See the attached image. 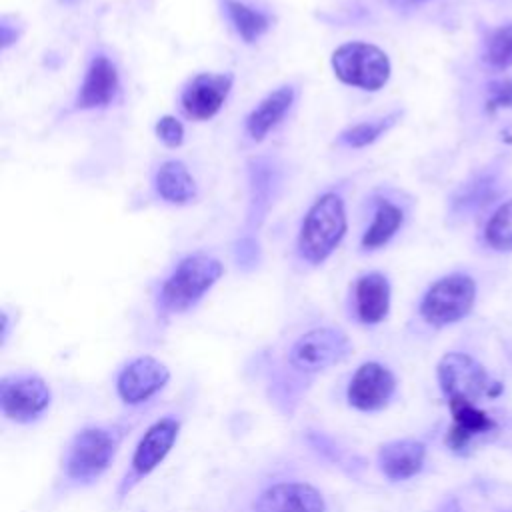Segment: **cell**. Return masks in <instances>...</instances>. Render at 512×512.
<instances>
[{
    "label": "cell",
    "instance_id": "1",
    "mask_svg": "<svg viewBox=\"0 0 512 512\" xmlns=\"http://www.w3.org/2000/svg\"><path fill=\"white\" fill-rule=\"evenodd\" d=\"M348 230L346 204L342 194L324 192L306 210L298 238L296 256L308 266L324 264L340 246Z\"/></svg>",
    "mask_w": 512,
    "mask_h": 512
},
{
    "label": "cell",
    "instance_id": "2",
    "mask_svg": "<svg viewBox=\"0 0 512 512\" xmlns=\"http://www.w3.org/2000/svg\"><path fill=\"white\" fill-rule=\"evenodd\" d=\"M224 266L218 258L194 252L178 260L158 292V308L164 314H180L192 308L220 280Z\"/></svg>",
    "mask_w": 512,
    "mask_h": 512
},
{
    "label": "cell",
    "instance_id": "3",
    "mask_svg": "<svg viewBox=\"0 0 512 512\" xmlns=\"http://www.w3.org/2000/svg\"><path fill=\"white\" fill-rule=\"evenodd\" d=\"M330 66L342 84L364 92L382 90L392 74L388 54L376 44L362 40L340 44L330 56Z\"/></svg>",
    "mask_w": 512,
    "mask_h": 512
},
{
    "label": "cell",
    "instance_id": "4",
    "mask_svg": "<svg viewBox=\"0 0 512 512\" xmlns=\"http://www.w3.org/2000/svg\"><path fill=\"white\" fill-rule=\"evenodd\" d=\"M476 282L468 274H448L436 280L420 300V316L432 326L462 320L474 306Z\"/></svg>",
    "mask_w": 512,
    "mask_h": 512
},
{
    "label": "cell",
    "instance_id": "5",
    "mask_svg": "<svg viewBox=\"0 0 512 512\" xmlns=\"http://www.w3.org/2000/svg\"><path fill=\"white\" fill-rule=\"evenodd\" d=\"M352 350L348 336L332 326L312 328L296 338L288 352V362L300 372H320L342 362Z\"/></svg>",
    "mask_w": 512,
    "mask_h": 512
},
{
    "label": "cell",
    "instance_id": "6",
    "mask_svg": "<svg viewBox=\"0 0 512 512\" xmlns=\"http://www.w3.org/2000/svg\"><path fill=\"white\" fill-rule=\"evenodd\" d=\"M438 382L446 398H466L476 402L480 396L494 398L502 386L492 382L488 372L468 354L450 352L438 362Z\"/></svg>",
    "mask_w": 512,
    "mask_h": 512
},
{
    "label": "cell",
    "instance_id": "7",
    "mask_svg": "<svg viewBox=\"0 0 512 512\" xmlns=\"http://www.w3.org/2000/svg\"><path fill=\"white\" fill-rule=\"evenodd\" d=\"M118 436L106 428H84L70 444L66 474L76 482L96 480L114 458Z\"/></svg>",
    "mask_w": 512,
    "mask_h": 512
},
{
    "label": "cell",
    "instance_id": "8",
    "mask_svg": "<svg viewBox=\"0 0 512 512\" xmlns=\"http://www.w3.org/2000/svg\"><path fill=\"white\" fill-rule=\"evenodd\" d=\"M48 384L32 374L10 376L0 384V408L4 416L16 422H30L38 418L50 404Z\"/></svg>",
    "mask_w": 512,
    "mask_h": 512
},
{
    "label": "cell",
    "instance_id": "9",
    "mask_svg": "<svg viewBox=\"0 0 512 512\" xmlns=\"http://www.w3.org/2000/svg\"><path fill=\"white\" fill-rule=\"evenodd\" d=\"M232 86L234 76L230 72L196 74L180 94L182 110L194 120H210L222 110Z\"/></svg>",
    "mask_w": 512,
    "mask_h": 512
},
{
    "label": "cell",
    "instance_id": "10",
    "mask_svg": "<svg viewBox=\"0 0 512 512\" xmlns=\"http://www.w3.org/2000/svg\"><path fill=\"white\" fill-rule=\"evenodd\" d=\"M120 90V74L110 56L96 52L84 72L74 106L78 110H100L110 106Z\"/></svg>",
    "mask_w": 512,
    "mask_h": 512
},
{
    "label": "cell",
    "instance_id": "11",
    "mask_svg": "<svg viewBox=\"0 0 512 512\" xmlns=\"http://www.w3.org/2000/svg\"><path fill=\"white\" fill-rule=\"evenodd\" d=\"M396 390L394 374L380 362H364L348 384V402L362 412L382 410Z\"/></svg>",
    "mask_w": 512,
    "mask_h": 512
},
{
    "label": "cell",
    "instance_id": "12",
    "mask_svg": "<svg viewBox=\"0 0 512 512\" xmlns=\"http://www.w3.org/2000/svg\"><path fill=\"white\" fill-rule=\"evenodd\" d=\"M168 380L170 372L160 360L140 356L122 368L116 380V390L126 404H140L162 390Z\"/></svg>",
    "mask_w": 512,
    "mask_h": 512
},
{
    "label": "cell",
    "instance_id": "13",
    "mask_svg": "<svg viewBox=\"0 0 512 512\" xmlns=\"http://www.w3.org/2000/svg\"><path fill=\"white\" fill-rule=\"evenodd\" d=\"M322 494L306 482H280L266 488L254 502V512H324Z\"/></svg>",
    "mask_w": 512,
    "mask_h": 512
},
{
    "label": "cell",
    "instance_id": "14",
    "mask_svg": "<svg viewBox=\"0 0 512 512\" xmlns=\"http://www.w3.org/2000/svg\"><path fill=\"white\" fill-rule=\"evenodd\" d=\"M180 422L176 418H162L154 422L144 436L140 438L134 456H132V472L130 478H142L150 474L172 450L176 438H178Z\"/></svg>",
    "mask_w": 512,
    "mask_h": 512
},
{
    "label": "cell",
    "instance_id": "15",
    "mask_svg": "<svg viewBox=\"0 0 512 512\" xmlns=\"http://www.w3.org/2000/svg\"><path fill=\"white\" fill-rule=\"evenodd\" d=\"M448 406L452 412V426L448 428L446 444L454 452H462L476 436L488 434L496 428V422L472 400L448 398Z\"/></svg>",
    "mask_w": 512,
    "mask_h": 512
},
{
    "label": "cell",
    "instance_id": "16",
    "mask_svg": "<svg viewBox=\"0 0 512 512\" xmlns=\"http://www.w3.org/2000/svg\"><path fill=\"white\" fill-rule=\"evenodd\" d=\"M390 282L382 272H366L354 282V312L362 324H380L390 312Z\"/></svg>",
    "mask_w": 512,
    "mask_h": 512
},
{
    "label": "cell",
    "instance_id": "17",
    "mask_svg": "<svg viewBox=\"0 0 512 512\" xmlns=\"http://www.w3.org/2000/svg\"><path fill=\"white\" fill-rule=\"evenodd\" d=\"M296 100V90L292 84L278 86L266 94L246 116L244 130L252 142H262L272 128H276L288 114Z\"/></svg>",
    "mask_w": 512,
    "mask_h": 512
},
{
    "label": "cell",
    "instance_id": "18",
    "mask_svg": "<svg viewBox=\"0 0 512 512\" xmlns=\"http://www.w3.org/2000/svg\"><path fill=\"white\" fill-rule=\"evenodd\" d=\"M426 458V446L418 440H392L380 446L378 464L386 478L398 482L416 476Z\"/></svg>",
    "mask_w": 512,
    "mask_h": 512
},
{
    "label": "cell",
    "instance_id": "19",
    "mask_svg": "<svg viewBox=\"0 0 512 512\" xmlns=\"http://www.w3.org/2000/svg\"><path fill=\"white\" fill-rule=\"evenodd\" d=\"M156 194L174 206H184L196 200L198 186L188 166L182 160H164L154 174Z\"/></svg>",
    "mask_w": 512,
    "mask_h": 512
},
{
    "label": "cell",
    "instance_id": "20",
    "mask_svg": "<svg viewBox=\"0 0 512 512\" xmlns=\"http://www.w3.org/2000/svg\"><path fill=\"white\" fill-rule=\"evenodd\" d=\"M404 224V208L390 198H376L372 206V218L360 236L364 252H374L386 246Z\"/></svg>",
    "mask_w": 512,
    "mask_h": 512
},
{
    "label": "cell",
    "instance_id": "21",
    "mask_svg": "<svg viewBox=\"0 0 512 512\" xmlns=\"http://www.w3.org/2000/svg\"><path fill=\"white\" fill-rule=\"evenodd\" d=\"M222 10L234 32L246 44H254L256 40H260L272 26V20L264 10L240 0H222Z\"/></svg>",
    "mask_w": 512,
    "mask_h": 512
},
{
    "label": "cell",
    "instance_id": "22",
    "mask_svg": "<svg viewBox=\"0 0 512 512\" xmlns=\"http://www.w3.org/2000/svg\"><path fill=\"white\" fill-rule=\"evenodd\" d=\"M400 118H402V110H392L380 118L356 122L338 134L336 144L344 148H366L376 140H380L390 128H394Z\"/></svg>",
    "mask_w": 512,
    "mask_h": 512
},
{
    "label": "cell",
    "instance_id": "23",
    "mask_svg": "<svg viewBox=\"0 0 512 512\" xmlns=\"http://www.w3.org/2000/svg\"><path fill=\"white\" fill-rule=\"evenodd\" d=\"M484 238L494 250H512V198L490 216Z\"/></svg>",
    "mask_w": 512,
    "mask_h": 512
},
{
    "label": "cell",
    "instance_id": "24",
    "mask_svg": "<svg viewBox=\"0 0 512 512\" xmlns=\"http://www.w3.org/2000/svg\"><path fill=\"white\" fill-rule=\"evenodd\" d=\"M484 62L492 68L512 66V24L494 30L484 46Z\"/></svg>",
    "mask_w": 512,
    "mask_h": 512
},
{
    "label": "cell",
    "instance_id": "25",
    "mask_svg": "<svg viewBox=\"0 0 512 512\" xmlns=\"http://www.w3.org/2000/svg\"><path fill=\"white\" fill-rule=\"evenodd\" d=\"M156 136L168 146V148H178L184 142V126L176 116H160L156 126Z\"/></svg>",
    "mask_w": 512,
    "mask_h": 512
},
{
    "label": "cell",
    "instance_id": "26",
    "mask_svg": "<svg viewBox=\"0 0 512 512\" xmlns=\"http://www.w3.org/2000/svg\"><path fill=\"white\" fill-rule=\"evenodd\" d=\"M512 106V80L510 78H498L488 84V100L486 110L494 112L498 108Z\"/></svg>",
    "mask_w": 512,
    "mask_h": 512
},
{
    "label": "cell",
    "instance_id": "27",
    "mask_svg": "<svg viewBox=\"0 0 512 512\" xmlns=\"http://www.w3.org/2000/svg\"><path fill=\"white\" fill-rule=\"evenodd\" d=\"M236 260L240 266H252L256 262V256H258V248H256V242L252 238H242L238 244H236Z\"/></svg>",
    "mask_w": 512,
    "mask_h": 512
},
{
    "label": "cell",
    "instance_id": "28",
    "mask_svg": "<svg viewBox=\"0 0 512 512\" xmlns=\"http://www.w3.org/2000/svg\"><path fill=\"white\" fill-rule=\"evenodd\" d=\"M396 6H410V4H416V2H424V0H392Z\"/></svg>",
    "mask_w": 512,
    "mask_h": 512
},
{
    "label": "cell",
    "instance_id": "29",
    "mask_svg": "<svg viewBox=\"0 0 512 512\" xmlns=\"http://www.w3.org/2000/svg\"><path fill=\"white\" fill-rule=\"evenodd\" d=\"M62 2H74V0H62Z\"/></svg>",
    "mask_w": 512,
    "mask_h": 512
}]
</instances>
